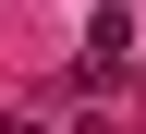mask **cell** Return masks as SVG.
Here are the masks:
<instances>
[{
    "mask_svg": "<svg viewBox=\"0 0 146 134\" xmlns=\"http://www.w3.org/2000/svg\"><path fill=\"white\" fill-rule=\"evenodd\" d=\"M134 73V12L122 0H98V25H85V61H73V85H122Z\"/></svg>",
    "mask_w": 146,
    "mask_h": 134,
    "instance_id": "1",
    "label": "cell"
},
{
    "mask_svg": "<svg viewBox=\"0 0 146 134\" xmlns=\"http://www.w3.org/2000/svg\"><path fill=\"white\" fill-rule=\"evenodd\" d=\"M0 134H49V122H36V110H0Z\"/></svg>",
    "mask_w": 146,
    "mask_h": 134,
    "instance_id": "2",
    "label": "cell"
}]
</instances>
